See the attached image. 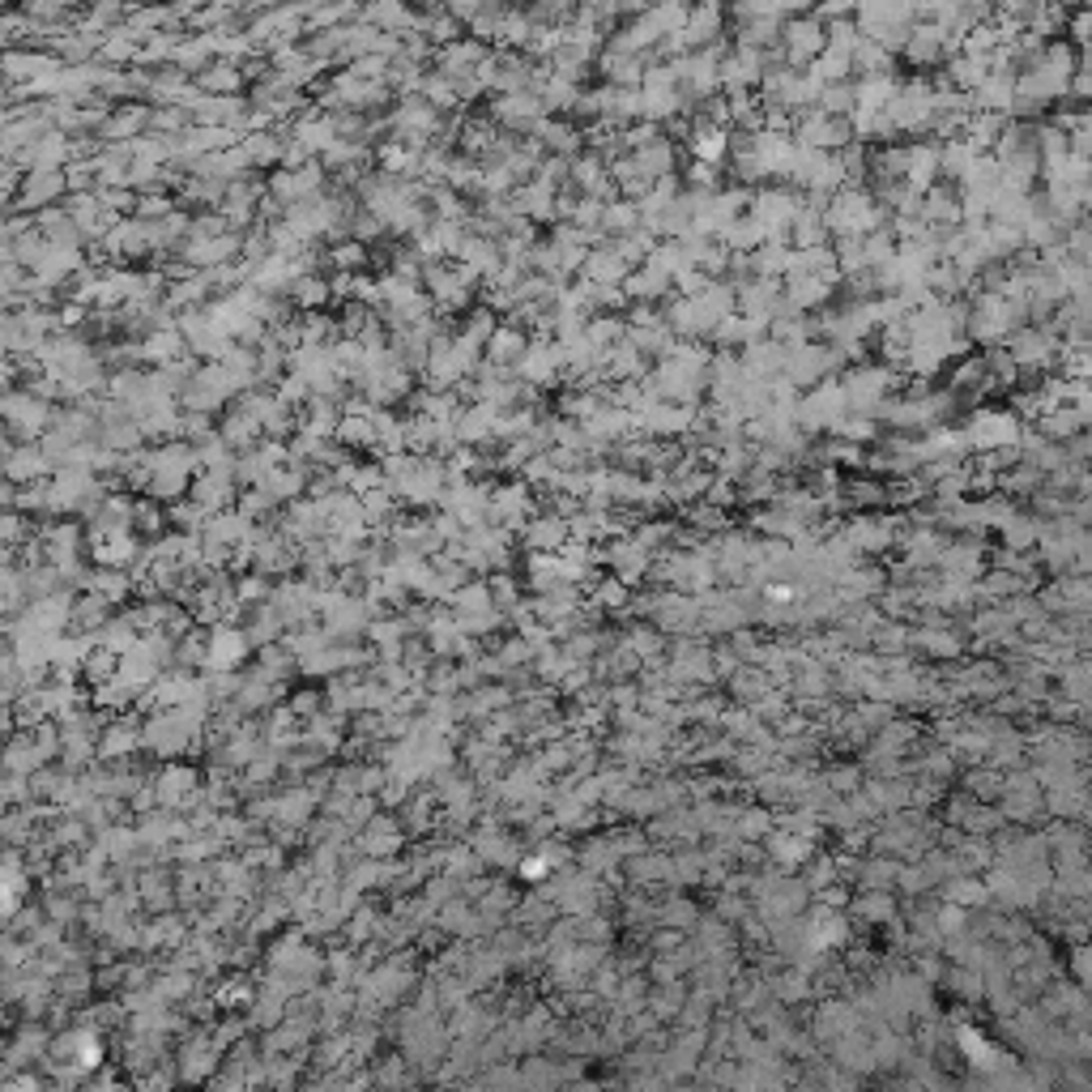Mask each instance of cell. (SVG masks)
Masks as SVG:
<instances>
[{
    "mask_svg": "<svg viewBox=\"0 0 1092 1092\" xmlns=\"http://www.w3.org/2000/svg\"><path fill=\"white\" fill-rule=\"evenodd\" d=\"M5 410H9L13 427L26 431V435H35L48 423V402H44V397H35V393H9Z\"/></svg>",
    "mask_w": 1092,
    "mask_h": 1092,
    "instance_id": "1",
    "label": "cell"
},
{
    "mask_svg": "<svg viewBox=\"0 0 1092 1092\" xmlns=\"http://www.w3.org/2000/svg\"><path fill=\"white\" fill-rule=\"evenodd\" d=\"M538 111H543V94H530V90H513V94H500L495 98V116L504 124H534Z\"/></svg>",
    "mask_w": 1092,
    "mask_h": 1092,
    "instance_id": "2",
    "label": "cell"
},
{
    "mask_svg": "<svg viewBox=\"0 0 1092 1092\" xmlns=\"http://www.w3.org/2000/svg\"><path fill=\"white\" fill-rule=\"evenodd\" d=\"M786 48L793 61H811V56L824 52V31L819 22H789L786 26Z\"/></svg>",
    "mask_w": 1092,
    "mask_h": 1092,
    "instance_id": "3",
    "label": "cell"
},
{
    "mask_svg": "<svg viewBox=\"0 0 1092 1092\" xmlns=\"http://www.w3.org/2000/svg\"><path fill=\"white\" fill-rule=\"evenodd\" d=\"M68 188V180L61 172H31L26 176V192H22V205L26 209H39V205H48L52 196H61Z\"/></svg>",
    "mask_w": 1092,
    "mask_h": 1092,
    "instance_id": "4",
    "label": "cell"
},
{
    "mask_svg": "<svg viewBox=\"0 0 1092 1092\" xmlns=\"http://www.w3.org/2000/svg\"><path fill=\"white\" fill-rule=\"evenodd\" d=\"M525 333L521 329H495L491 333V342H487V359L495 363V367H513V363H521L525 359Z\"/></svg>",
    "mask_w": 1092,
    "mask_h": 1092,
    "instance_id": "5",
    "label": "cell"
},
{
    "mask_svg": "<svg viewBox=\"0 0 1092 1092\" xmlns=\"http://www.w3.org/2000/svg\"><path fill=\"white\" fill-rule=\"evenodd\" d=\"M196 81H201L205 94H239V86H244V68L231 64V61H214Z\"/></svg>",
    "mask_w": 1092,
    "mask_h": 1092,
    "instance_id": "6",
    "label": "cell"
},
{
    "mask_svg": "<svg viewBox=\"0 0 1092 1092\" xmlns=\"http://www.w3.org/2000/svg\"><path fill=\"white\" fill-rule=\"evenodd\" d=\"M530 35H534V18L530 13H500V26H495V39H500V44H508V48H525L530 44Z\"/></svg>",
    "mask_w": 1092,
    "mask_h": 1092,
    "instance_id": "7",
    "label": "cell"
},
{
    "mask_svg": "<svg viewBox=\"0 0 1092 1092\" xmlns=\"http://www.w3.org/2000/svg\"><path fill=\"white\" fill-rule=\"evenodd\" d=\"M146 120H154V116H146V111L141 107H124L120 116H111L107 124H103V133L111 137V141H124V137H137L141 133V124Z\"/></svg>",
    "mask_w": 1092,
    "mask_h": 1092,
    "instance_id": "8",
    "label": "cell"
},
{
    "mask_svg": "<svg viewBox=\"0 0 1092 1092\" xmlns=\"http://www.w3.org/2000/svg\"><path fill=\"white\" fill-rule=\"evenodd\" d=\"M291 287H295V300H300L303 307H320L324 300H329V287H324L320 278H311V274L307 278H295Z\"/></svg>",
    "mask_w": 1092,
    "mask_h": 1092,
    "instance_id": "9",
    "label": "cell"
},
{
    "mask_svg": "<svg viewBox=\"0 0 1092 1092\" xmlns=\"http://www.w3.org/2000/svg\"><path fill=\"white\" fill-rule=\"evenodd\" d=\"M73 5H77V0H26V13L39 18V22H56L64 9H73Z\"/></svg>",
    "mask_w": 1092,
    "mask_h": 1092,
    "instance_id": "10",
    "label": "cell"
},
{
    "mask_svg": "<svg viewBox=\"0 0 1092 1092\" xmlns=\"http://www.w3.org/2000/svg\"><path fill=\"white\" fill-rule=\"evenodd\" d=\"M235 658H244V641H239V636H218V654H209V662L214 666H226V662H235Z\"/></svg>",
    "mask_w": 1092,
    "mask_h": 1092,
    "instance_id": "11",
    "label": "cell"
},
{
    "mask_svg": "<svg viewBox=\"0 0 1092 1092\" xmlns=\"http://www.w3.org/2000/svg\"><path fill=\"white\" fill-rule=\"evenodd\" d=\"M559 538V525H546V521H538L534 530H530V543L534 546H546V543H555Z\"/></svg>",
    "mask_w": 1092,
    "mask_h": 1092,
    "instance_id": "12",
    "label": "cell"
},
{
    "mask_svg": "<svg viewBox=\"0 0 1092 1092\" xmlns=\"http://www.w3.org/2000/svg\"><path fill=\"white\" fill-rule=\"evenodd\" d=\"M359 261H363V248H354V244H346V248L333 252V265H337V269H354Z\"/></svg>",
    "mask_w": 1092,
    "mask_h": 1092,
    "instance_id": "13",
    "label": "cell"
},
{
    "mask_svg": "<svg viewBox=\"0 0 1092 1092\" xmlns=\"http://www.w3.org/2000/svg\"><path fill=\"white\" fill-rule=\"evenodd\" d=\"M81 320V303H64V311H61V324H77Z\"/></svg>",
    "mask_w": 1092,
    "mask_h": 1092,
    "instance_id": "14",
    "label": "cell"
}]
</instances>
